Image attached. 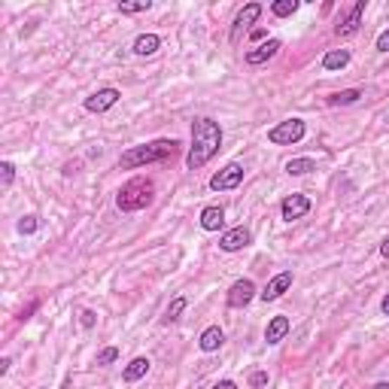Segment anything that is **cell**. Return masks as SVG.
<instances>
[{
    "label": "cell",
    "mask_w": 389,
    "mask_h": 389,
    "mask_svg": "<svg viewBox=\"0 0 389 389\" xmlns=\"http://www.w3.org/2000/svg\"><path fill=\"white\" fill-rule=\"evenodd\" d=\"M219 146H222V128L213 119H198L192 125V150L186 155V164L192 171L204 168L219 152Z\"/></svg>",
    "instance_id": "obj_1"
},
{
    "label": "cell",
    "mask_w": 389,
    "mask_h": 389,
    "mask_svg": "<svg viewBox=\"0 0 389 389\" xmlns=\"http://www.w3.org/2000/svg\"><path fill=\"white\" fill-rule=\"evenodd\" d=\"M177 140H152V143H143V146H134L128 150L122 159H119V168L131 171V168H143V164H155V161H168L173 159L177 152Z\"/></svg>",
    "instance_id": "obj_2"
},
{
    "label": "cell",
    "mask_w": 389,
    "mask_h": 389,
    "mask_svg": "<svg viewBox=\"0 0 389 389\" xmlns=\"http://www.w3.org/2000/svg\"><path fill=\"white\" fill-rule=\"evenodd\" d=\"M152 194H155V186H152V180H143V177H134V180H128L122 189H119V210H125V213H134V210H143V207H150L152 204Z\"/></svg>",
    "instance_id": "obj_3"
},
{
    "label": "cell",
    "mask_w": 389,
    "mask_h": 389,
    "mask_svg": "<svg viewBox=\"0 0 389 389\" xmlns=\"http://www.w3.org/2000/svg\"><path fill=\"white\" fill-rule=\"evenodd\" d=\"M301 137H304V122H301V119H286V122H280L277 128L268 131V140L277 143V146H292V143H298Z\"/></svg>",
    "instance_id": "obj_4"
},
{
    "label": "cell",
    "mask_w": 389,
    "mask_h": 389,
    "mask_svg": "<svg viewBox=\"0 0 389 389\" xmlns=\"http://www.w3.org/2000/svg\"><path fill=\"white\" fill-rule=\"evenodd\" d=\"M240 183H244V164H237V161H231L225 164L216 177L210 180V189L213 192H228V189H237Z\"/></svg>",
    "instance_id": "obj_5"
},
{
    "label": "cell",
    "mask_w": 389,
    "mask_h": 389,
    "mask_svg": "<svg viewBox=\"0 0 389 389\" xmlns=\"http://www.w3.org/2000/svg\"><path fill=\"white\" fill-rule=\"evenodd\" d=\"M258 15H262V6H258V4H246L244 9H240L237 18H235V27H231V40L237 43V40H240V34H244L249 25H256V22H258Z\"/></svg>",
    "instance_id": "obj_6"
},
{
    "label": "cell",
    "mask_w": 389,
    "mask_h": 389,
    "mask_svg": "<svg viewBox=\"0 0 389 389\" xmlns=\"http://www.w3.org/2000/svg\"><path fill=\"white\" fill-rule=\"evenodd\" d=\"M256 298V286L253 280H237L228 289V308H246L249 301Z\"/></svg>",
    "instance_id": "obj_7"
},
{
    "label": "cell",
    "mask_w": 389,
    "mask_h": 389,
    "mask_svg": "<svg viewBox=\"0 0 389 389\" xmlns=\"http://www.w3.org/2000/svg\"><path fill=\"white\" fill-rule=\"evenodd\" d=\"M119 98H122V95H119L116 88H100L86 100V110H88V113H107L110 107H116Z\"/></svg>",
    "instance_id": "obj_8"
},
{
    "label": "cell",
    "mask_w": 389,
    "mask_h": 389,
    "mask_svg": "<svg viewBox=\"0 0 389 389\" xmlns=\"http://www.w3.org/2000/svg\"><path fill=\"white\" fill-rule=\"evenodd\" d=\"M280 213H283L286 222L301 219V216H308V213H310V201L304 198V194H289V198L280 204Z\"/></svg>",
    "instance_id": "obj_9"
},
{
    "label": "cell",
    "mask_w": 389,
    "mask_h": 389,
    "mask_svg": "<svg viewBox=\"0 0 389 389\" xmlns=\"http://www.w3.org/2000/svg\"><path fill=\"white\" fill-rule=\"evenodd\" d=\"M362 13H365V0H359V4L347 13V18H341V22H338L335 34L338 37H353L359 31V25H362Z\"/></svg>",
    "instance_id": "obj_10"
},
{
    "label": "cell",
    "mask_w": 389,
    "mask_h": 389,
    "mask_svg": "<svg viewBox=\"0 0 389 389\" xmlns=\"http://www.w3.org/2000/svg\"><path fill=\"white\" fill-rule=\"evenodd\" d=\"M249 240H253V235L240 225V228H231V231H225L222 235V240H219V246L225 249V253H237V249H244V246H249Z\"/></svg>",
    "instance_id": "obj_11"
},
{
    "label": "cell",
    "mask_w": 389,
    "mask_h": 389,
    "mask_svg": "<svg viewBox=\"0 0 389 389\" xmlns=\"http://www.w3.org/2000/svg\"><path fill=\"white\" fill-rule=\"evenodd\" d=\"M289 286H292V271H283V274H277L274 280L265 286V292H258V295H262L265 301H277L286 289H289Z\"/></svg>",
    "instance_id": "obj_12"
},
{
    "label": "cell",
    "mask_w": 389,
    "mask_h": 389,
    "mask_svg": "<svg viewBox=\"0 0 389 389\" xmlns=\"http://www.w3.org/2000/svg\"><path fill=\"white\" fill-rule=\"evenodd\" d=\"M277 52H280V40H268L246 52V64H265V61H271Z\"/></svg>",
    "instance_id": "obj_13"
},
{
    "label": "cell",
    "mask_w": 389,
    "mask_h": 389,
    "mask_svg": "<svg viewBox=\"0 0 389 389\" xmlns=\"http://www.w3.org/2000/svg\"><path fill=\"white\" fill-rule=\"evenodd\" d=\"M286 331H289V319L274 317L271 322H268V329H265V341H268V344H280V341L286 338Z\"/></svg>",
    "instance_id": "obj_14"
},
{
    "label": "cell",
    "mask_w": 389,
    "mask_h": 389,
    "mask_svg": "<svg viewBox=\"0 0 389 389\" xmlns=\"http://www.w3.org/2000/svg\"><path fill=\"white\" fill-rule=\"evenodd\" d=\"M222 222H225V213H222V207H204V213H201V228L204 231H219Z\"/></svg>",
    "instance_id": "obj_15"
},
{
    "label": "cell",
    "mask_w": 389,
    "mask_h": 389,
    "mask_svg": "<svg viewBox=\"0 0 389 389\" xmlns=\"http://www.w3.org/2000/svg\"><path fill=\"white\" fill-rule=\"evenodd\" d=\"M146 371H150V359L146 356H137V359H131V365L125 368V381L128 383H134V381H140V377H146Z\"/></svg>",
    "instance_id": "obj_16"
},
{
    "label": "cell",
    "mask_w": 389,
    "mask_h": 389,
    "mask_svg": "<svg viewBox=\"0 0 389 389\" xmlns=\"http://www.w3.org/2000/svg\"><path fill=\"white\" fill-rule=\"evenodd\" d=\"M222 341H225L222 329H219V326H210V329L201 335V350H204V353H213V350L222 347Z\"/></svg>",
    "instance_id": "obj_17"
},
{
    "label": "cell",
    "mask_w": 389,
    "mask_h": 389,
    "mask_svg": "<svg viewBox=\"0 0 389 389\" xmlns=\"http://www.w3.org/2000/svg\"><path fill=\"white\" fill-rule=\"evenodd\" d=\"M159 46H161V40H159L155 34H143V37H137V40H134V52L146 58V55H155V52H159Z\"/></svg>",
    "instance_id": "obj_18"
},
{
    "label": "cell",
    "mask_w": 389,
    "mask_h": 389,
    "mask_svg": "<svg viewBox=\"0 0 389 389\" xmlns=\"http://www.w3.org/2000/svg\"><path fill=\"white\" fill-rule=\"evenodd\" d=\"M347 64H350L347 49H331V52H326V58H322V67L326 70H341V67H347Z\"/></svg>",
    "instance_id": "obj_19"
},
{
    "label": "cell",
    "mask_w": 389,
    "mask_h": 389,
    "mask_svg": "<svg viewBox=\"0 0 389 389\" xmlns=\"http://www.w3.org/2000/svg\"><path fill=\"white\" fill-rule=\"evenodd\" d=\"M317 171V164H313V159H292L286 161V173H292V177H304V173Z\"/></svg>",
    "instance_id": "obj_20"
},
{
    "label": "cell",
    "mask_w": 389,
    "mask_h": 389,
    "mask_svg": "<svg viewBox=\"0 0 389 389\" xmlns=\"http://www.w3.org/2000/svg\"><path fill=\"white\" fill-rule=\"evenodd\" d=\"M359 98H362V91H359V88H347V91H338V95H331L329 104L331 107H347V104H356Z\"/></svg>",
    "instance_id": "obj_21"
},
{
    "label": "cell",
    "mask_w": 389,
    "mask_h": 389,
    "mask_svg": "<svg viewBox=\"0 0 389 389\" xmlns=\"http://www.w3.org/2000/svg\"><path fill=\"white\" fill-rule=\"evenodd\" d=\"M295 9H298V0H277V4L271 6V13L280 15V18H286V15H292Z\"/></svg>",
    "instance_id": "obj_22"
},
{
    "label": "cell",
    "mask_w": 389,
    "mask_h": 389,
    "mask_svg": "<svg viewBox=\"0 0 389 389\" xmlns=\"http://www.w3.org/2000/svg\"><path fill=\"white\" fill-rule=\"evenodd\" d=\"M152 4L150 0H140V4H119V13L122 15H134V13H146Z\"/></svg>",
    "instance_id": "obj_23"
},
{
    "label": "cell",
    "mask_w": 389,
    "mask_h": 389,
    "mask_svg": "<svg viewBox=\"0 0 389 389\" xmlns=\"http://www.w3.org/2000/svg\"><path fill=\"white\" fill-rule=\"evenodd\" d=\"M183 310H186V298H173V304L168 308V313H164V322H173Z\"/></svg>",
    "instance_id": "obj_24"
},
{
    "label": "cell",
    "mask_w": 389,
    "mask_h": 389,
    "mask_svg": "<svg viewBox=\"0 0 389 389\" xmlns=\"http://www.w3.org/2000/svg\"><path fill=\"white\" fill-rule=\"evenodd\" d=\"M116 359H119V350H116V347H107L104 353L98 356V365H113Z\"/></svg>",
    "instance_id": "obj_25"
},
{
    "label": "cell",
    "mask_w": 389,
    "mask_h": 389,
    "mask_svg": "<svg viewBox=\"0 0 389 389\" xmlns=\"http://www.w3.org/2000/svg\"><path fill=\"white\" fill-rule=\"evenodd\" d=\"M18 231H22V235H34V231H37V216H25L22 222H18Z\"/></svg>",
    "instance_id": "obj_26"
},
{
    "label": "cell",
    "mask_w": 389,
    "mask_h": 389,
    "mask_svg": "<svg viewBox=\"0 0 389 389\" xmlns=\"http://www.w3.org/2000/svg\"><path fill=\"white\" fill-rule=\"evenodd\" d=\"M0 171H4V189L13 186V177H15V168H13V164L4 161V164H0Z\"/></svg>",
    "instance_id": "obj_27"
},
{
    "label": "cell",
    "mask_w": 389,
    "mask_h": 389,
    "mask_svg": "<svg viewBox=\"0 0 389 389\" xmlns=\"http://www.w3.org/2000/svg\"><path fill=\"white\" fill-rule=\"evenodd\" d=\"M249 383H253V389H262V386L268 383V374H265V371H256L253 377H249Z\"/></svg>",
    "instance_id": "obj_28"
},
{
    "label": "cell",
    "mask_w": 389,
    "mask_h": 389,
    "mask_svg": "<svg viewBox=\"0 0 389 389\" xmlns=\"http://www.w3.org/2000/svg\"><path fill=\"white\" fill-rule=\"evenodd\" d=\"M377 49H381V52H389V27H386L381 37H377Z\"/></svg>",
    "instance_id": "obj_29"
},
{
    "label": "cell",
    "mask_w": 389,
    "mask_h": 389,
    "mask_svg": "<svg viewBox=\"0 0 389 389\" xmlns=\"http://www.w3.org/2000/svg\"><path fill=\"white\" fill-rule=\"evenodd\" d=\"M82 326H86V329L95 326V313H91V310H82Z\"/></svg>",
    "instance_id": "obj_30"
},
{
    "label": "cell",
    "mask_w": 389,
    "mask_h": 389,
    "mask_svg": "<svg viewBox=\"0 0 389 389\" xmlns=\"http://www.w3.org/2000/svg\"><path fill=\"white\" fill-rule=\"evenodd\" d=\"M213 389H237L235 383H231V381H222V383H216V386H213Z\"/></svg>",
    "instance_id": "obj_31"
},
{
    "label": "cell",
    "mask_w": 389,
    "mask_h": 389,
    "mask_svg": "<svg viewBox=\"0 0 389 389\" xmlns=\"http://www.w3.org/2000/svg\"><path fill=\"white\" fill-rule=\"evenodd\" d=\"M381 253H383V256L389 258V237H386V240H383V244H381Z\"/></svg>",
    "instance_id": "obj_32"
},
{
    "label": "cell",
    "mask_w": 389,
    "mask_h": 389,
    "mask_svg": "<svg viewBox=\"0 0 389 389\" xmlns=\"http://www.w3.org/2000/svg\"><path fill=\"white\" fill-rule=\"evenodd\" d=\"M381 310L386 313V317H389V295H386V298H383V304H381Z\"/></svg>",
    "instance_id": "obj_33"
},
{
    "label": "cell",
    "mask_w": 389,
    "mask_h": 389,
    "mask_svg": "<svg viewBox=\"0 0 389 389\" xmlns=\"http://www.w3.org/2000/svg\"><path fill=\"white\" fill-rule=\"evenodd\" d=\"M374 389H389V383H377V386H374Z\"/></svg>",
    "instance_id": "obj_34"
}]
</instances>
